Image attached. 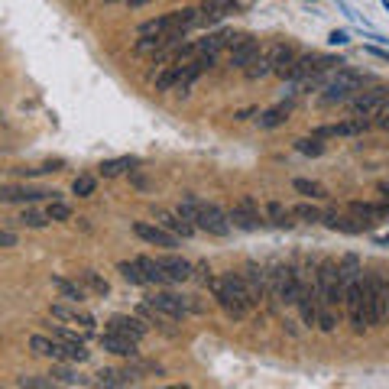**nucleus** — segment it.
<instances>
[{
	"label": "nucleus",
	"instance_id": "nucleus-1",
	"mask_svg": "<svg viewBox=\"0 0 389 389\" xmlns=\"http://www.w3.org/2000/svg\"><path fill=\"white\" fill-rule=\"evenodd\" d=\"M211 295H214V302L221 305L224 315L234 318V321H243V318L256 308V302L250 298L247 285H243L240 273H224L221 279L214 276V283H211Z\"/></svg>",
	"mask_w": 389,
	"mask_h": 389
},
{
	"label": "nucleus",
	"instance_id": "nucleus-2",
	"mask_svg": "<svg viewBox=\"0 0 389 389\" xmlns=\"http://www.w3.org/2000/svg\"><path fill=\"white\" fill-rule=\"evenodd\" d=\"M360 88H363V75L357 72V68H337L331 78H328V84L321 88V97H318V104L321 107H334V104H344V101H350V97L357 95Z\"/></svg>",
	"mask_w": 389,
	"mask_h": 389
},
{
	"label": "nucleus",
	"instance_id": "nucleus-3",
	"mask_svg": "<svg viewBox=\"0 0 389 389\" xmlns=\"http://www.w3.org/2000/svg\"><path fill=\"white\" fill-rule=\"evenodd\" d=\"M30 350L36 357H49V360H55V363H84V360H88V348H84V344H65V341L42 337V334L30 337Z\"/></svg>",
	"mask_w": 389,
	"mask_h": 389
},
{
	"label": "nucleus",
	"instance_id": "nucleus-4",
	"mask_svg": "<svg viewBox=\"0 0 389 389\" xmlns=\"http://www.w3.org/2000/svg\"><path fill=\"white\" fill-rule=\"evenodd\" d=\"M344 312H348V321L350 328L363 334L373 328V315H370V298H367V285H363V276H360L357 283L344 289Z\"/></svg>",
	"mask_w": 389,
	"mask_h": 389
},
{
	"label": "nucleus",
	"instance_id": "nucleus-5",
	"mask_svg": "<svg viewBox=\"0 0 389 389\" xmlns=\"http://www.w3.org/2000/svg\"><path fill=\"white\" fill-rule=\"evenodd\" d=\"M315 283H318V302H321V308L341 312L344 308V289H341V276H337L334 260H325V263L318 266Z\"/></svg>",
	"mask_w": 389,
	"mask_h": 389
},
{
	"label": "nucleus",
	"instance_id": "nucleus-6",
	"mask_svg": "<svg viewBox=\"0 0 389 389\" xmlns=\"http://www.w3.org/2000/svg\"><path fill=\"white\" fill-rule=\"evenodd\" d=\"M191 224H195V231H205L211 237H227L231 234V218L214 201H205V198H195V218H191Z\"/></svg>",
	"mask_w": 389,
	"mask_h": 389
},
{
	"label": "nucleus",
	"instance_id": "nucleus-7",
	"mask_svg": "<svg viewBox=\"0 0 389 389\" xmlns=\"http://www.w3.org/2000/svg\"><path fill=\"white\" fill-rule=\"evenodd\" d=\"M269 295L279 298V305H295V295H298V273L289 263H276L269 273Z\"/></svg>",
	"mask_w": 389,
	"mask_h": 389
},
{
	"label": "nucleus",
	"instance_id": "nucleus-8",
	"mask_svg": "<svg viewBox=\"0 0 389 389\" xmlns=\"http://www.w3.org/2000/svg\"><path fill=\"white\" fill-rule=\"evenodd\" d=\"M49 315L68 328H78V331L88 337L95 334V315L84 312V308H78L75 302H55V305H49Z\"/></svg>",
	"mask_w": 389,
	"mask_h": 389
},
{
	"label": "nucleus",
	"instance_id": "nucleus-9",
	"mask_svg": "<svg viewBox=\"0 0 389 389\" xmlns=\"http://www.w3.org/2000/svg\"><path fill=\"white\" fill-rule=\"evenodd\" d=\"M389 97V88L386 84H373L370 91H357V95L350 97V117H377L379 107L386 104Z\"/></svg>",
	"mask_w": 389,
	"mask_h": 389
},
{
	"label": "nucleus",
	"instance_id": "nucleus-10",
	"mask_svg": "<svg viewBox=\"0 0 389 389\" xmlns=\"http://www.w3.org/2000/svg\"><path fill=\"white\" fill-rule=\"evenodd\" d=\"M363 285H367V298H370V315H373V328L379 321H386L389 305H386V276L383 273H367L363 276Z\"/></svg>",
	"mask_w": 389,
	"mask_h": 389
},
{
	"label": "nucleus",
	"instance_id": "nucleus-11",
	"mask_svg": "<svg viewBox=\"0 0 389 389\" xmlns=\"http://www.w3.org/2000/svg\"><path fill=\"white\" fill-rule=\"evenodd\" d=\"M227 218H231V227H240V231H260L263 211H260V201L253 198V195H243V198L231 208Z\"/></svg>",
	"mask_w": 389,
	"mask_h": 389
},
{
	"label": "nucleus",
	"instance_id": "nucleus-12",
	"mask_svg": "<svg viewBox=\"0 0 389 389\" xmlns=\"http://www.w3.org/2000/svg\"><path fill=\"white\" fill-rule=\"evenodd\" d=\"M146 305H153L156 312H162L166 318L179 321L189 315V295H175V292H153L149 298H143Z\"/></svg>",
	"mask_w": 389,
	"mask_h": 389
},
{
	"label": "nucleus",
	"instance_id": "nucleus-13",
	"mask_svg": "<svg viewBox=\"0 0 389 389\" xmlns=\"http://www.w3.org/2000/svg\"><path fill=\"white\" fill-rule=\"evenodd\" d=\"M348 211L357 218L360 224H363V227H367V231H373L379 221H386V218H389V205H386V201H377V205H373V201H350Z\"/></svg>",
	"mask_w": 389,
	"mask_h": 389
},
{
	"label": "nucleus",
	"instance_id": "nucleus-14",
	"mask_svg": "<svg viewBox=\"0 0 389 389\" xmlns=\"http://www.w3.org/2000/svg\"><path fill=\"white\" fill-rule=\"evenodd\" d=\"M243 285H247V292H250V298L260 305L266 295H269V273H266L260 263H247L243 266V273H240Z\"/></svg>",
	"mask_w": 389,
	"mask_h": 389
},
{
	"label": "nucleus",
	"instance_id": "nucleus-15",
	"mask_svg": "<svg viewBox=\"0 0 389 389\" xmlns=\"http://www.w3.org/2000/svg\"><path fill=\"white\" fill-rule=\"evenodd\" d=\"M256 53H260V39L256 36L243 32V36H231V42H227V59H231L234 68H243Z\"/></svg>",
	"mask_w": 389,
	"mask_h": 389
},
{
	"label": "nucleus",
	"instance_id": "nucleus-16",
	"mask_svg": "<svg viewBox=\"0 0 389 389\" xmlns=\"http://www.w3.org/2000/svg\"><path fill=\"white\" fill-rule=\"evenodd\" d=\"M133 234H137L140 240L153 243V247H166V250H175V247H179V237H175V234H169L166 227H159V224L137 221L133 224Z\"/></svg>",
	"mask_w": 389,
	"mask_h": 389
},
{
	"label": "nucleus",
	"instance_id": "nucleus-17",
	"mask_svg": "<svg viewBox=\"0 0 389 389\" xmlns=\"http://www.w3.org/2000/svg\"><path fill=\"white\" fill-rule=\"evenodd\" d=\"M321 224H325L328 231H337V234H363L367 231L350 211H341V208L321 211Z\"/></svg>",
	"mask_w": 389,
	"mask_h": 389
},
{
	"label": "nucleus",
	"instance_id": "nucleus-18",
	"mask_svg": "<svg viewBox=\"0 0 389 389\" xmlns=\"http://www.w3.org/2000/svg\"><path fill=\"white\" fill-rule=\"evenodd\" d=\"M370 130V120L367 117H348L344 124H331V126H318L312 137L325 140V137H360Z\"/></svg>",
	"mask_w": 389,
	"mask_h": 389
},
{
	"label": "nucleus",
	"instance_id": "nucleus-19",
	"mask_svg": "<svg viewBox=\"0 0 389 389\" xmlns=\"http://www.w3.org/2000/svg\"><path fill=\"white\" fill-rule=\"evenodd\" d=\"M39 198H59V191H39L26 185H0V201L3 205H30Z\"/></svg>",
	"mask_w": 389,
	"mask_h": 389
},
{
	"label": "nucleus",
	"instance_id": "nucleus-20",
	"mask_svg": "<svg viewBox=\"0 0 389 389\" xmlns=\"http://www.w3.org/2000/svg\"><path fill=\"white\" fill-rule=\"evenodd\" d=\"M159 266L166 269L169 283H185V279H191L195 276V266L185 260V256H179V253H166V256H156Z\"/></svg>",
	"mask_w": 389,
	"mask_h": 389
},
{
	"label": "nucleus",
	"instance_id": "nucleus-21",
	"mask_svg": "<svg viewBox=\"0 0 389 389\" xmlns=\"http://www.w3.org/2000/svg\"><path fill=\"white\" fill-rule=\"evenodd\" d=\"M107 331H114V334H124V337H130V341H143L146 337V331L149 328L140 321V318H133V315H114L111 321H107Z\"/></svg>",
	"mask_w": 389,
	"mask_h": 389
},
{
	"label": "nucleus",
	"instance_id": "nucleus-22",
	"mask_svg": "<svg viewBox=\"0 0 389 389\" xmlns=\"http://www.w3.org/2000/svg\"><path fill=\"white\" fill-rule=\"evenodd\" d=\"M266 55H269V62H273V75H279V78H285V72H289V65H292V59L298 53H295L292 42H273V46H266Z\"/></svg>",
	"mask_w": 389,
	"mask_h": 389
},
{
	"label": "nucleus",
	"instance_id": "nucleus-23",
	"mask_svg": "<svg viewBox=\"0 0 389 389\" xmlns=\"http://www.w3.org/2000/svg\"><path fill=\"white\" fill-rule=\"evenodd\" d=\"M153 218H156L159 227H166V231H169V234H175V237H191V234H195V224L185 221L179 211L156 208V211H153Z\"/></svg>",
	"mask_w": 389,
	"mask_h": 389
},
{
	"label": "nucleus",
	"instance_id": "nucleus-24",
	"mask_svg": "<svg viewBox=\"0 0 389 389\" xmlns=\"http://www.w3.org/2000/svg\"><path fill=\"white\" fill-rule=\"evenodd\" d=\"M101 348L111 350V354H117V357H126V360H137V341H130V337L124 334H114V331H104L101 334Z\"/></svg>",
	"mask_w": 389,
	"mask_h": 389
},
{
	"label": "nucleus",
	"instance_id": "nucleus-25",
	"mask_svg": "<svg viewBox=\"0 0 389 389\" xmlns=\"http://www.w3.org/2000/svg\"><path fill=\"white\" fill-rule=\"evenodd\" d=\"M337 276H341V289H350L363 276V266H360V256L357 253H344L341 263H337Z\"/></svg>",
	"mask_w": 389,
	"mask_h": 389
},
{
	"label": "nucleus",
	"instance_id": "nucleus-26",
	"mask_svg": "<svg viewBox=\"0 0 389 389\" xmlns=\"http://www.w3.org/2000/svg\"><path fill=\"white\" fill-rule=\"evenodd\" d=\"M53 285L59 289L65 302H75V305H82L84 298H88V289H84L78 279H65V276H53Z\"/></svg>",
	"mask_w": 389,
	"mask_h": 389
},
{
	"label": "nucleus",
	"instance_id": "nucleus-27",
	"mask_svg": "<svg viewBox=\"0 0 389 389\" xmlns=\"http://www.w3.org/2000/svg\"><path fill=\"white\" fill-rule=\"evenodd\" d=\"M263 221H269L273 227H279V231H289L292 227V211L285 208L283 201H266V208H263Z\"/></svg>",
	"mask_w": 389,
	"mask_h": 389
},
{
	"label": "nucleus",
	"instance_id": "nucleus-28",
	"mask_svg": "<svg viewBox=\"0 0 389 389\" xmlns=\"http://www.w3.org/2000/svg\"><path fill=\"white\" fill-rule=\"evenodd\" d=\"M137 263H140V269H143L146 285H172L169 283V276H166V269L159 266L156 256H137Z\"/></svg>",
	"mask_w": 389,
	"mask_h": 389
},
{
	"label": "nucleus",
	"instance_id": "nucleus-29",
	"mask_svg": "<svg viewBox=\"0 0 389 389\" xmlns=\"http://www.w3.org/2000/svg\"><path fill=\"white\" fill-rule=\"evenodd\" d=\"M315 62H318V55L315 53H305V55H295L292 65H289V72H285L283 82H298V78H305V75L315 72Z\"/></svg>",
	"mask_w": 389,
	"mask_h": 389
},
{
	"label": "nucleus",
	"instance_id": "nucleus-30",
	"mask_svg": "<svg viewBox=\"0 0 389 389\" xmlns=\"http://www.w3.org/2000/svg\"><path fill=\"white\" fill-rule=\"evenodd\" d=\"M231 36H234V32H227V30L208 32L205 39L195 42V49H198V53H208V55H218L221 49H227V42H231Z\"/></svg>",
	"mask_w": 389,
	"mask_h": 389
},
{
	"label": "nucleus",
	"instance_id": "nucleus-31",
	"mask_svg": "<svg viewBox=\"0 0 389 389\" xmlns=\"http://www.w3.org/2000/svg\"><path fill=\"white\" fill-rule=\"evenodd\" d=\"M243 75H247L250 82H260V78H266V75H273V62H269V55L256 53L250 62L243 65Z\"/></svg>",
	"mask_w": 389,
	"mask_h": 389
},
{
	"label": "nucleus",
	"instance_id": "nucleus-32",
	"mask_svg": "<svg viewBox=\"0 0 389 389\" xmlns=\"http://www.w3.org/2000/svg\"><path fill=\"white\" fill-rule=\"evenodd\" d=\"M97 383L101 386H130V383H137V373L126 367V370H101L97 373Z\"/></svg>",
	"mask_w": 389,
	"mask_h": 389
},
{
	"label": "nucleus",
	"instance_id": "nucleus-33",
	"mask_svg": "<svg viewBox=\"0 0 389 389\" xmlns=\"http://www.w3.org/2000/svg\"><path fill=\"white\" fill-rule=\"evenodd\" d=\"M289 114H292V104H276V107H269L266 114H260V126L263 130H276V126H283L285 120H289Z\"/></svg>",
	"mask_w": 389,
	"mask_h": 389
},
{
	"label": "nucleus",
	"instance_id": "nucleus-34",
	"mask_svg": "<svg viewBox=\"0 0 389 389\" xmlns=\"http://www.w3.org/2000/svg\"><path fill=\"white\" fill-rule=\"evenodd\" d=\"M75 279H78V283H82L88 292H95V295H107V292H111L107 279H104V276H97L95 269H84V273H78Z\"/></svg>",
	"mask_w": 389,
	"mask_h": 389
},
{
	"label": "nucleus",
	"instance_id": "nucleus-35",
	"mask_svg": "<svg viewBox=\"0 0 389 389\" xmlns=\"http://www.w3.org/2000/svg\"><path fill=\"white\" fill-rule=\"evenodd\" d=\"M292 211V218H298L302 224H321V208L318 205H312V201H298Z\"/></svg>",
	"mask_w": 389,
	"mask_h": 389
},
{
	"label": "nucleus",
	"instance_id": "nucleus-36",
	"mask_svg": "<svg viewBox=\"0 0 389 389\" xmlns=\"http://www.w3.org/2000/svg\"><path fill=\"white\" fill-rule=\"evenodd\" d=\"M292 185H295V191H298V195H305V198H312V201H321V198H328V189H325V185H321V182L295 179Z\"/></svg>",
	"mask_w": 389,
	"mask_h": 389
},
{
	"label": "nucleus",
	"instance_id": "nucleus-37",
	"mask_svg": "<svg viewBox=\"0 0 389 389\" xmlns=\"http://www.w3.org/2000/svg\"><path fill=\"white\" fill-rule=\"evenodd\" d=\"M130 166H133V159L120 156V159H107V162H101V166H97V172H101L104 179H114V175H120V172H124V169H130Z\"/></svg>",
	"mask_w": 389,
	"mask_h": 389
},
{
	"label": "nucleus",
	"instance_id": "nucleus-38",
	"mask_svg": "<svg viewBox=\"0 0 389 389\" xmlns=\"http://www.w3.org/2000/svg\"><path fill=\"white\" fill-rule=\"evenodd\" d=\"M49 334L55 341H65V344H84V337H88V334H78V328L68 331V325H49Z\"/></svg>",
	"mask_w": 389,
	"mask_h": 389
},
{
	"label": "nucleus",
	"instance_id": "nucleus-39",
	"mask_svg": "<svg viewBox=\"0 0 389 389\" xmlns=\"http://www.w3.org/2000/svg\"><path fill=\"white\" fill-rule=\"evenodd\" d=\"M120 269V276H124L126 283H133V285H146V279H143V269H140L137 260H124V263L117 266Z\"/></svg>",
	"mask_w": 389,
	"mask_h": 389
},
{
	"label": "nucleus",
	"instance_id": "nucleus-40",
	"mask_svg": "<svg viewBox=\"0 0 389 389\" xmlns=\"http://www.w3.org/2000/svg\"><path fill=\"white\" fill-rule=\"evenodd\" d=\"M97 189V179L95 175H78V179L72 182V195H78V198H88V195H95Z\"/></svg>",
	"mask_w": 389,
	"mask_h": 389
},
{
	"label": "nucleus",
	"instance_id": "nucleus-41",
	"mask_svg": "<svg viewBox=\"0 0 389 389\" xmlns=\"http://www.w3.org/2000/svg\"><path fill=\"white\" fill-rule=\"evenodd\" d=\"M46 218H49V221H68V218H72V208H68L65 201L53 198L46 205Z\"/></svg>",
	"mask_w": 389,
	"mask_h": 389
},
{
	"label": "nucleus",
	"instance_id": "nucleus-42",
	"mask_svg": "<svg viewBox=\"0 0 389 389\" xmlns=\"http://www.w3.org/2000/svg\"><path fill=\"white\" fill-rule=\"evenodd\" d=\"M49 379H53L55 386H59V383H62V386H82V383H84V379H82V377H75V373H72L68 367H55L53 373H49Z\"/></svg>",
	"mask_w": 389,
	"mask_h": 389
},
{
	"label": "nucleus",
	"instance_id": "nucleus-43",
	"mask_svg": "<svg viewBox=\"0 0 389 389\" xmlns=\"http://www.w3.org/2000/svg\"><path fill=\"white\" fill-rule=\"evenodd\" d=\"M295 149H298L302 156H321V153H325V143L318 137H305V140H295Z\"/></svg>",
	"mask_w": 389,
	"mask_h": 389
},
{
	"label": "nucleus",
	"instance_id": "nucleus-44",
	"mask_svg": "<svg viewBox=\"0 0 389 389\" xmlns=\"http://www.w3.org/2000/svg\"><path fill=\"white\" fill-rule=\"evenodd\" d=\"M20 224L23 227H36V231H39V227H46V224H49V218H46V211H23V218H20Z\"/></svg>",
	"mask_w": 389,
	"mask_h": 389
},
{
	"label": "nucleus",
	"instance_id": "nucleus-45",
	"mask_svg": "<svg viewBox=\"0 0 389 389\" xmlns=\"http://www.w3.org/2000/svg\"><path fill=\"white\" fill-rule=\"evenodd\" d=\"M20 386H36V389H49V386H55L53 379H39V377H23L20 379Z\"/></svg>",
	"mask_w": 389,
	"mask_h": 389
},
{
	"label": "nucleus",
	"instance_id": "nucleus-46",
	"mask_svg": "<svg viewBox=\"0 0 389 389\" xmlns=\"http://www.w3.org/2000/svg\"><path fill=\"white\" fill-rule=\"evenodd\" d=\"M328 42H331V46H348V42H350V36H348V32H344V30H334V32H331V36H328Z\"/></svg>",
	"mask_w": 389,
	"mask_h": 389
},
{
	"label": "nucleus",
	"instance_id": "nucleus-47",
	"mask_svg": "<svg viewBox=\"0 0 389 389\" xmlns=\"http://www.w3.org/2000/svg\"><path fill=\"white\" fill-rule=\"evenodd\" d=\"M377 126H383V130H389V97H386V104L379 107V114H377Z\"/></svg>",
	"mask_w": 389,
	"mask_h": 389
},
{
	"label": "nucleus",
	"instance_id": "nucleus-48",
	"mask_svg": "<svg viewBox=\"0 0 389 389\" xmlns=\"http://www.w3.org/2000/svg\"><path fill=\"white\" fill-rule=\"evenodd\" d=\"M7 247H17V234L0 231V250H7Z\"/></svg>",
	"mask_w": 389,
	"mask_h": 389
},
{
	"label": "nucleus",
	"instance_id": "nucleus-49",
	"mask_svg": "<svg viewBox=\"0 0 389 389\" xmlns=\"http://www.w3.org/2000/svg\"><path fill=\"white\" fill-rule=\"evenodd\" d=\"M198 279H201V283H205V285H208V289H211V283H214V276H211V266H208V263H205V266H198Z\"/></svg>",
	"mask_w": 389,
	"mask_h": 389
},
{
	"label": "nucleus",
	"instance_id": "nucleus-50",
	"mask_svg": "<svg viewBox=\"0 0 389 389\" xmlns=\"http://www.w3.org/2000/svg\"><path fill=\"white\" fill-rule=\"evenodd\" d=\"M377 191H379V201H386V205H389V179H386V182H379Z\"/></svg>",
	"mask_w": 389,
	"mask_h": 389
},
{
	"label": "nucleus",
	"instance_id": "nucleus-51",
	"mask_svg": "<svg viewBox=\"0 0 389 389\" xmlns=\"http://www.w3.org/2000/svg\"><path fill=\"white\" fill-rule=\"evenodd\" d=\"M367 53H370V55H377V59H383V62H389V49H377V46H370Z\"/></svg>",
	"mask_w": 389,
	"mask_h": 389
},
{
	"label": "nucleus",
	"instance_id": "nucleus-52",
	"mask_svg": "<svg viewBox=\"0 0 389 389\" xmlns=\"http://www.w3.org/2000/svg\"><path fill=\"white\" fill-rule=\"evenodd\" d=\"M130 7H146V3H153V0H126Z\"/></svg>",
	"mask_w": 389,
	"mask_h": 389
},
{
	"label": "nucleus",
	"instance_id": "nucleus-53",
	"mask_svg": "<svg viewBox=\"0 0 389 389\" xmlns=\"http://www.w3.org/2000/svg\"><path fill=\"white\" fill-rule=\"evenodd\" d=\"M377 243H383V247H389V234H379Z\"/></svg>",
	"mask_w": 389,
	"mask_h": 389
},
{
	"label": "nucleus",
	"instance_id": "nucleus-54",
	"mask_svg": "<svg viewBox=\"0 0 389 389\" xmlns=\"http://www.w3.org/2000/svg\"><path fill=\"white\" fill-rule=\"evenodd\" d=\"M386 305H389V276H386Z\"/></svg>",
	"mask_w": 389,
	"mask_h": 389
},
{
	"label": "nucleus",
	"instance_id": "nucleus-55",
	"mask_svg": "<svg viewBox=\"0 0 389 389\" xmlns=\"http://www.w3.org/2000/svg\"><path fill=\"white\" fill-rule=\"evenodd\" d=\"M379 3H383V7H386V10H389V0H379Z\"/></svg>",
	"mask_w": 389,
	"mask_h": 389
},
{
	"label": "nucleus",
	"instance_id": "nucleus-56",
	"mask_svg": "<svg viewBox=\"0 0 389 389\" xmlns=\"http://www.w3.org/2000/svg\"><path fill=\"white\" fill-rule=\"evenodd\" d=\"M104 3H117V0H104Z\"/></svg>",
	"mask_w": 389,
	"mask_h": 389
},
{
	"label": "nucleus",
	"instance_id": "nucleus-57",
	"mask_svg": "<svg viewBox=\"0 0 389 389\" xmlns=\"http://www.w3.org/2000/svg\"><path fill=\"white\" fill-rule=\"evenodd\" d=\"M312 3H315V0H312Z\"/></svg>",
	"mask_w": 389,
	"mask_h": 389
}]
</instances>
